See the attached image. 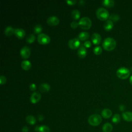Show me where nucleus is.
I'll return each mask as SVG.
<instances>
[{
    "label": "nucleus",
    "instance_id": "obj_1",
    "mask_svg": "<svg viewBox=\"0 0 132 132\" xmlns=\"http://www.w3.org/2000/svg\"><path fill=\"white\" fill-rule=\"evenodd\" d=\"M116 41L111 37H107L105 38L102 43L103 48L106 51H112L116 46Z\"/></svg>",
    "mask_w": 132,
    "mask_h": 132
},
{
    "label": "nucleus",
    "instance_id": "obj_2",
    "mask_svg": "<svg viewBox=\"0 0 132 132\" xmlns=\"http://www.w3.org/2000/svg\"><path fill=\"white\" fill-rule=\"evenodd\" d=\"M130 71L125 67H121L118 69L116 72L117 76L120 79H125L130 76Z\"/></svg>",
    "mask_w": 132,
    "mask_h": 132
},
{
    "label": "nucleus",
    "instance_id": "obj_3",
    "mask_svg": "<svg viewBox=\"0 0 132 132\" xmlns=\"http://www.w3.org/2000/svg\"><path fill=\"white\" fill-rule=\"evenodd\" d=\"M96 14L97 18L102 21L107 20L109 17L108 11L103 7L98 8L96 10Z\"/></svg>",
    "mask_w": 132,
    "mask_h": 132
},
{
    "label": "nucleus",
    "instance_id": "obj_4",
    "mask_svg": "<svg viewBox=\"0 0 132 132\" xmlns=\"http://www.w3.org/2000/svg\"><path fill=\"white\" fill-rule=\"evenodd\" d=\"M102 121V117L98 114H92L88 118L89 123L93 126H96L100 125Z\"/></svg>",
    "mask_w": 132,
    "mask_h": 132
},
{
    "label": "nucleus",
    "instance_id": "obj_5",
    "mask_svg": "<svg viewBox=\"0 0 132 132\" xmlns=\"http://www.w3.org/2000/svg\"><path fill=\"white\" fill-rule=\"evenodd\" d=\"M91 21L87 16H84L81 18L78 22L79 26L84 29H88L91 26Z\"/></svg>",
    "mask_w": 132,
    "mask_h": 132
},
{
    "label": "nucleus",
    "instance_id": "obj_6",
    "mask_svg": "<svg viewBox=\"0 0 132 132\" xmlns=\"http://www.w3.org/2000/svg\"><path fill=\"white\" fill-rule=\"evenodd\" d=\"M37 40L38 42L42 44H46L50 42V37L46 34L40 33L38 35Z\"/></svg>",
    "mask_w": 132,
    "mask_h": 132
},
{
    "label": "nucleus",
    "instance_id": "obj_7",
    "mask_svg": "<svg viewBox=\"0 0 132 132\" xmlns=\"http://www.w3.org/2000/svg\"><path fill=\"white\" fill-rule=\"evenodd\" d=\"M20 53L23 58H27L30 55V49L27 46H24L21 48Z\"/></svg>",
    "mask_w": 132,
    "mask_h": 132
},
{
    "label": "nucleus",
    "instance_id": "obj_8",
    "mask_svg": "<svg viewBox=\"0 0 132 132\" xmlns=\"http://www.w3.org/2000/svg\"><path fill=\"white\" fill-rule=\"evenodd\" d=\"M80 44V40L78 38H73L70 39L68 42L69 47L72 50H74L78 47Z\"/></svg>",
    "mask_w": 132,
    "mask_h": 132
},
{
    "label": "nucleus",
    "instance_id": "obj_9",
    "mask_svg": "<svg viewBox=\"0 0 132 132\" xmlns=\"http://www.w3.org/2000/svg\"><path fill=\"white\" fill-rule=\"evenodd\" d=\"M46 22L50 25L55 26L58 25L59 23V19L56 15H51L47 19Z\"/></svg>",
    "mask_w": 132,
    "mask_h": 132
},
{
    "label": "nucleus",
    "instance_id": "obj_10",
    "mask_svg": "<svg viewBox=\"0 0 132 132\" xmlns=\"http://www.w3.org/2000/svg\"><path fill=\"white\" fill-rule=\"evenodd\" d=\"M41 95L38 92H34L30 95V101L33 104H36L41 99Z\"/></svg>",
    "mask_w": 132,
    "mask_h": 132
},
{
    "label": "nucleus",
    "instance_id": "obj_11",
    "mask_svg": "<svg viewBox=\"0 0 132 132\" xmlns=\"http://www.w3.org/2000/svg\"><path fill=\"white\" fill-rule=\"evenodd\" d=\"M14 34L19 39H22L25 35V30L21 28H15L14 29Z\"/></svg>",
    "mask_w": 132,
    "mask_h": 132
},
{
    "label": "nucleus",
    "instance_id": "obj_12",
    "mask_svg": "<svg viewBox=\"0 0 132 132\" xmlns=\"http://www.w3.org/2000/svg\"><path fill=\"white\" fill-rule=\"evenodd\" d=\"M101 40L102 37L101 35L97 32L93 33L91 36V40L94 44H98L101 42Z\"/></svg>",
    "mask_w": 132,
    "mask_h": 132
},
{
    "label": "nucleus",
    "instance_id": "obj_13",
    "mask_svg": "<svg viewBox=\"0 0 132 132\" xmlns=\"http://www.w3.org/2000/svg\"><path fill=\"white\" fill-rule=\"evenodd\" d=\"M50 88H51L50 85L48 84L46 82H43L40 85L39 87V89L40 92L45 93V92H48L50 90Z\"/></svg>",
    "mask_w": 132,
    "mask_h": 132
},
{
    "label": "nucleus",
    "instance_id": "obj_14",
    "mask_svg": "<svg viewBox=\"0 0 132 132\" xmlns=\"http://www.w3.org/2000/svg\"><path fill=\"white\" fill-rule=\"evenodd\" d=\"M77 54L80 58H84L87 55V50L86 47L82 45L80 46L77 51Z\"/></svg>",
    "mask_w": 132,
    "mask_h": 132
},
{
    "label": "nucleus",
    "instance_id": "obj_15",
    "mask_svg": "<svg viewBox=\"0 0 132 132\" xmlns=\"http://www.w3.org/2000/svg\"><path fill=\"white\" fill-rule=\"evenodd\" d=\"M102 116L105 119H108L110 118L112 114V111L108 108L104 109L101 112Z\"/></svg>",
    "mask_w": 132,
    "mask_h": 132
},
{
    "label": "nucleus",
    "instance_id": "obj_16",
    "mask_svg": "<svg viewBox=\"0 0 132 132\" xmlns=\"http://www.w3.org/2000/svg\"><path fill=\"white\" fill-rule=\"evenodd\" d=\"M122 118L126 122L132 121V112L130 111H126L122 113Z\"/></svg>",
    "mask_w": 132,
    "mask_h": 132
},
{
    "label": "nucleus",
    "instance_id": "obj_17",
    "mask_svg": "<svg viewBox=\"0 0 132 132\" xmlns=\"http://www.w3.org/2000/svg\"><path fill=\"white\" fill-rule=\"evenodd\" d=\"M113 27V23L110 20H107L106 21L104 24V28L106 30L109 31L112 29Z\"/></svg>",
    "mask_w": 132,
    "mask_h": 132
},
{
    "label": "nucleus",
    "instance_id": "obj_18",
    "mask_svg": "<svg viewBox=\"0 0 132 132\" xmlns=\"http://www.w3.org/2000/svg\"><path fill=\"white\" fill-rule=\"evenodd\" d=\"M22 68L25 70H28L31 66V63L30 61L27 60H25L22 61L21 63Z\"/></svg>",
    "mask_w": 132,
    "mask_h": 132
},
{
    "label": "nucleus",
    "instance_id": "obj_19",
    "mask_svg": "<svg viewBox=\"0 0 132 132\" xmlns=\"http://www.w3.org/2000/svg\"><path fill=\"white\" fill-rule=\"evenodd\" d=\"M113 129L112 125L109 123H105L102 127L103 132H111Z\"/></svg>",
    "mask_w": 132,
    "mask_h": 132
},
{
    "label": "nucleus",
    "instance_id": "obj_20",
    "mask_svg": "<svg viewBox=\"0 0 132 132\" xmlns=\"http://www.w3.org/2000/svg\"><path fill=\"white\" fill-rule=\"evenodd\" d=\"M89 37V34L87 31H81L78 35V39L81 40H87V39H88Z\"/></svg>",
    "mask_w": 132,
    "mask_h": 132
},
{
    "label": "nucleus",
    "instance_id": "obj_21",
    "mask_svg": "<svg viewBox=\"0 0 132 132\" xmlns=\"http://www.w3.org/2000/svg\"><path fill=\"white\" fill-rule=\"evenodd\" d=\"M26 121L27 123L30 125H34L36 123V119L34 116L32 115L27 116L26 118Z\"/></svg>",
    "mask_w": 132,
    "mask_h": 132
},
{
    "label": "nucleus",
    "instance_id": "obj_22",
    "mask_svg": "<svg viewBox=\"0 0 132 132\" xmlns=\"http://www.w3.org/2000/svg\"><path fill=\"white\" fill-rule=\"evenodd\" d=\"M5 34L7 36H10L14 33V29L10 26H7L4 30Z\"/></svg>",
    "mask_w": 132,
    "mask_h": 132
},
{
    "label": "nucleus",
    "instance_id": "obj_23",
    "mask_svg": "<svg viewBox=\"0 0 132 132\" xmlns=\"http://www.w3.org/2000/svg\"><path fill=\"white\" fill-rule=\"evenodd\" d=\"M80 13L79 10L77 9H74L71 12V16L74 20H77L79 18Z\"/></svg>",
    "mask_w": 132,
    "mask_h": 132
},
{
    "label": "nucleus",
    "instance_id": "obj_24",
    "mask_svg": "<svg viewBox=\"0 0 132 132\" xmlns=\"http://www.w3.org/2000/svg\"><path fill=\"white\" fill-rule=\"evenodd\" d=\"M102 4L107 7H111L114 5V1L113 0H104L102 1Z\"/></svg>",
    "mask_w": 132,
    "mask_h": 132
},
{
    "label": "nucleus",
    "instance_id": "obj_25",
    "mask_svg": "<svg viewBox=\"0 0 132 132\" xmlns=\"http://www.w3.org/2000/svg\"><path fill=\"white\" fill-rule=\"evenodd\" d=\"M121 117L119 114L116 113L113 115L112 118V122L114 124H118L120 122Z\"/></svg>",
    "mask_w": 132,
    "mask_h": 132
},
{
    "label": "nucleus",
    "instance_id": "obj_26",
    "mask_svg": "<svg viewBox=\"0 0 132 132\" xmlns=\"http://www.w3.org/2000/svg\"><path fill=\"white\" fill-rule=\"evenodd\" d=\"M42 30V26L41 24H36L34 27V29H33V31L36 34H39V33L40 34V32Z\"/></svg>",
    "mask_w": 132,
    "mask_h": 132
},
{
    "label": "nucleus",
    "instance_id": "obj_27",
    "mask_svg": "<svg viewBox=\"0 0 132 132\" xmlns=\"http://www.w3.org/2000/svg\"><path fill=\"white\" fill-rule=\"evenodd\" d=\"M36 39V37L33 34H30L29 35H28L27 36V37H26V40L27 41V43H31L33 42H34V41Z\"/></svg>",
    "mask_w": 132,
    "mask_h": 132
},
{
    "label": "nucleus",
    "instance_id": "obj_28",
    "mask_svg": "<svg viewBox=\"0 0 132 132\" xmlns=\"http://www.w3.org/2000/svg\"><path fill=\"white\" fill-rule=\"evenodd\" d=\"M38 132H50V129L47 126L43 125L39 126Z\"/></svg>",
    "mask_w": 132,
    "mask_h": 132
},
{
    "label": "nucleus",
    "instance_id": "obj_29",
    "mask_svg": "<svg viewBox=\"0 0 132 132\" xmlns=\"http://www.w3.org/2000/svg\"><path fill=\"white\" fill-rule=\"evenodd\" d=\"M109 19L112 22H117L119 20L120 16L117 14H112L109 15Z\"/></svg>",
    "mask_w": 132,
    "mask_h": 132
},
{
    "label": "nucleus",
    "instance_id": "obj_30",
    "mask_svg": "<svg viewBox=\"0 0 132 132\" xmlns=\"http://www.w3.org/2000/svg\"><path fill=\"white\" fill-rule=\"evenodd\" d=\"M93 52L96 55H100L102 52V48L100 46H96L94 47Z\"/></svg>",
    "mask_w": 132,
    "mask_h": 132
},
{
    "label": "nucleus",
    "instance_id": "obj_31",
    "mask_svg": "<svg viewBox=\"0 0 132 132\" xmlns=\"http://www.w3.org/2000/svg\"><path fill=\"white\" fill-rule=\"evenodd\" d=\"M6 81H7L6 77L4 75H1V76H0V84L4 85L6 82Z\"/></svg>",
    "mask_w": 132,
    "mask_h": 132
},
{
    "label": "nucleus",
    "instance_id": "obj_32",
    "mask_svg": "<svg viewBox=\"0 0 132 132\" xmlns=\"http://www.w3.org/2000/svg\"><path fill=\"white\" fill-rule=\"evenodd\" d=\"M71 27L73 28H76L79 25H78V23H77L76 21H72L71 24H70Z\"/></svg>",
    "mask_w": 132,
    "mask_h": 132
},
{
    "label": "nucleus",
    "instance_id": "obj_33",
    "mask_svg": "<svg viewBox=\"0 0 132 132\" xmlns=\"http://www.w3.org/2000/svg\"><path fill=\"white\" fill-rule=\"evenodd\" d=\"M83 45L85 47H90L91 45V43L90 41L89 40H86V41L84 42Z\"/></svg>",
    "mask_w": 132,
    "mask_h": 132
},
{
    "label": "nucleus",
    "instance_id": "obj_34",
    "mask_svg": "<svg viewBox=\"0 0 132 132\" xmlns=\"http://www.w3.org/2000/svg\"><path fill=\"white\" fill-rule=\"evenodd\" d=\"M29 89L31 90V91H35L36 89V85L34 83H32L30 85H29Z\"/></svg>",
    "mask_w": 132,
    "mask_h": 132
},
{
    "label": "nucleus",
    "instance_id": "obj_35",
    "mask_svg": "<svg viewBox=\"0 0 132 132\" xmlns=\"http://www.w3.org/2000/svg\"><path fill=\"white\" fill-rule=\"evenodd\" d=\"M77 2L76 0H67L66 3H67L68 4L70 5H73L76 4Z\"/></svg>",
    "mask_w": 132,
    "mask_h": 132
},
{
    "label": "nucleus",
    "instance_id": "obj_36",
    "mask_svg": "<svg viewBox=\"0 0 132 132\" xmlns=\"http://www.w3.org/2000/svg\"><path fill=\"white\" fill-rule=\"evenodd\" d=\"M22 131L23 132H28L29 131V128L27 126H24L22 129Z\"/></svg>",
    "mask_w": 132,
    "mask_h": 132
},
{
    "label": "nucleus",
    "instance_id": "obj_37",
    "mask_svg": "<svg viewBox=\"0 0 132 132\" xmlns=\"http://www.w3.org/2000/svg\"><path fill=\"white\" fill-rule=\"evenodd\" d=\"M125 108V106L124 105H120L119 106V109L120 111H124Z\"/></svg>",
    "mask_w": 132,
    "mask_h": 132
},
{
    "label": "nucleus",
    "instance_id": "obj_38",
    "mask_svg": "<svg viewBox=\"0 0 132 132\" xmlns=\"http://www.w3.org/2000/svg\"><path fill=\"white\" fill-rule=\"evenodd\" d=\"M38 119L39 121H42L44 119V117L42 114H39L38 117Z\"/></svg>",
    "mask_w": 132,
    "mask_h": 132
},
{
    "label": "nucleus",
    "instance_id": "obj_39",
    "mask_svg": "<svg viewBox=\"0 0 132 132\" xmlns=\"http://www.w3.org/2000/svg\"><path fill=\"white\" fill-rule=\"evenodd\" d=\"M85 1H84V0H80V1H79V4L81 5H83L85 4Z\"/></svg>",
    "mask_w": 132,
    "mask_h": 132
},
{
    "label": "nucleus",
    "instance_id": "obj_40",
    "mask_svg": "<svg viewBox=\"0 0 132 132\" xmlns=\"http://www.w3.org/2000/svg\"><path fill=\"white\" fill-rule=\"evenodd\" d=\"M129 82H130V84L132 85V75L130 77V78H129Z\"/></svg>",
    "mask_w": 132,
    "mask_h": 132
}]
</instances>
